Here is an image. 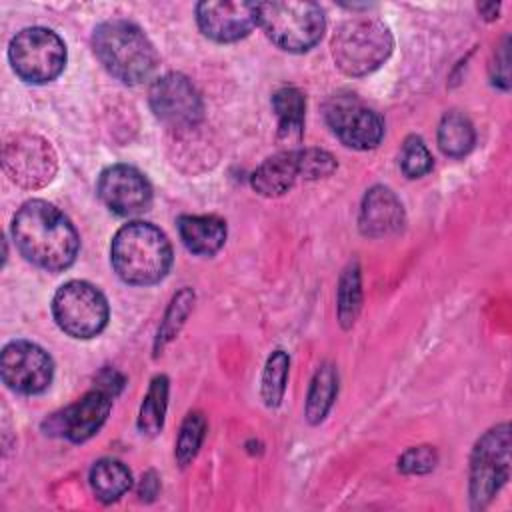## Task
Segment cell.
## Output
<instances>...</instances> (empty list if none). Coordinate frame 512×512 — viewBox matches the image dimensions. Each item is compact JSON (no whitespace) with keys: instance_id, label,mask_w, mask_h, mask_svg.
Instances as JSON below:
<instances>
[{"instance_id":"cell-26","label":"cell","mask_w":512,"mask_h":512,"mask_svg":"<svg viewBox=\"0 0 512 512\" xmlns=\"http://www.w3.org/2000/svg\"><path fill=\"white\" fill-rule=\"evenodd\" d=\"M192 306H194V292L190 288H182L178 294H174V298L160 322V328H158V336H156V344H154L156 352H160L180 332Z\"/></svg>"},{"instance_id":"cell-18","label":"cell","mask_w":512,"mask_h":512,"mask_svg":"<svg viewBox=\"0 0 512 512\" xmlns=\"http://www.w3.org/2000/svg\"><path fill=\"white\" fill-rule=\"evenodd\" d=\"M178 234L184 246L200 256L216 254L226 242V222L218 216H180Z\"/></svg>"},{"instance_id":"cell-15","label":"cell","mask_w":512,"mask_h":512,"mask_svg":"<svg viewBox=\"0 0 512 512\" xmlns=\"http://www.w3.org/2000/svg\"><path fill=\"white\" fill-rule=\"evenodd\" d=\"M196 20L204 36L216 42H236L258 24V4L210 0L196 6Z\"/></svg>"},{"instance_id":"cell-29","label":"cell","mask_w":512,"mask_h":512,"mask_svg":"<svg viewBox=\"0 0 512 512\" xmlns=\"http://www.w3.org/2000/svg\"><path fill=\"white\" fill-rule=\"evenodd\" d=\"M438 454L434 446H412L398 458V468L404 474H426L434 470Z\"/></svg>"},{"instance_id":"cell-19","label":"cell","mask_w":512,"mask_h":512,"mask_svg":"<svg viewBox=\"0 0 512 512\" xmlns=\"http://www.w3.org/2000/svg\"><path fill=\"white\" fill-rule=\"evenodd\" d=\"M272 108L278 116V136L280 140L294 144L302 136L304 126V94L294 86H284L274 92Z\"/></svg>"},{"instance_id":"cell-22","label":"cell","mask_w":512,"mask_h":512,"mask_svg":"<svg viewBox=\"0 0 512 512\" xmlns=\"http://www.w3.org/2000/svg\"><path fill=\"white\" fill-rule=\"evenodd\" d=\"M338 392V374L332 364H322L310 384L306 398V418L310 424H318L326 418Z\"/></svg>"},{"instance_id":"cell-7","label":"cell","mask_w":512,"mask_h":512,"mask_svg":"<svg viewBox=\"0 0 512 512\" xmlns=\"http://www.w3.org/2000/svg\"><path fill=\"white\" fill-rule=\"evenodd\" d=\"M510 476V426L502 422L484 432L470 456V502L484 508Z\"/></svg>"},{"instance_id":"cell-31","label":"cell","mask_w":512,"mask_h":512,"mask_svg":"<svg viewBox=\"0 0 512 512\" xmlns=\"http://www.w3.org/2000/svg\"><path fill=\"white\" fill-rule=\"evenodd\" d=\"M478 10L484 14L486 20H494L498 16V10H500V4L496 2H490V4H480Z\"/></svg>"},{"instance_id":"cell-21","label":"cell","mask_w":512,"mask_h":512,"mask_svg":"<svg viewBox=\"0 0 512 512\" xmlns=\"http://www.w3.org/2000/svg\"><path fill=\"white\" fill-rule=\"evenodd\" d=\"M474 142V126L464 114L452 110L442 116L438 126V146L446 156L462 158L472 150Z\"/></svg>"},{"instance_id":"cell-10","label":"cell","mask_w":512,"mask_h":512,"mask_svg":"<svg viewBox=\"0 0 512 512\" xmlns=\"http://www.w3.org/2000/svg\"><path fill=\"white\" fill-rule=\"evenodd\" d=\"M324 116L340 142L350 148H376L384 136L380 114L362 104L354 94L332 96L324 108Z\"/></svg>"},{"instance_id":"cell-23","label":"cell","mask_w":512,"mask_h":512,"mask_svg":"<svg viewBox=\"0 0 512 512\" xmlns=\"http://www.w3.org/2000/svg\"><path fill=\"white\" fill-rule=\"evenodd\" d=\"M168 406V378L164 374L156 376L150 382V388L142 400L138 412V430L148 436H156L164 426Z\"/></svg>"},{"instance_id":"cell-20","label":"cell","mask_w":512,"mask_h":512,"mask_svg":"<svg viewBox=\"0 0 512 512\" xmlns=\"http://www.w3.org/2000/svg\"><path fill=\"white\" fill-rule=\"evenodd\" d=\"M90 486L100 502L110 504L130 490L132 474L120 460L102 458L90 470Z\"/></svg>"},{"instance_id":"cell-24","label":"cell","mask_w":512,"mask_h":512,"mask_svg":"<svg viewBox=\"0 0 512 512\" xmlns=\"http://www.w3.org/2000/svg\"><path fill=\"white\" fill-rule=\"evenodd\" d=\"M338 320L344 328H350L362 306V282H360V266L358 262H350L338 282Z\"/></svg>"},{"instance_id":"cell-3","label":"cell","mask_w":512,"mask_h":512,"mask_svg":"<svg viewBox=\"0 0 512 512\" xmlns=\"http://www.w3.org/2000/svg\"><path fill=\"white\" fill-rule=\"evenodd\" d=\"M92 48L100 64L124 84H140L156 70L158 54L148 36L122 18H112L96 26Z\"/></svg>"},{"instance_id":"cell-30","label":"cell","mask_w":512,"mask_h":512,"mask_svg":"<svg viewBox=\"0 0 512 512\" xmlns=\"http://www.w3.org/2000/svg\"><path fill=\"white\" fill-rule=\"evenodd\" d=\"M158 478H156V474L154 472H148L144 478H142V482H140V498L144 500H152L154 496H156V492H158Z\"/></svg>"},{"instance_id":"cell-17","label":"cell","mask_w":512,"mask_h":512,"mask_svg":"<svg viewBox=\"0 0 512 512\" xmlns=\"http://www.w3.org/2000/svg\"><path fill=\"white\" fill-rule=\"evenodd\" d=\"M306 180L304 172V152L302 150H282L266 158L250 176L252 188L262 196H282L298 180Z\"/></svg>"},{"instance_id":"cell-13","label":"cell","mask_w":512,"mask_h":512,"mask_svg":"<svg viewBox=\"0 0 512 512\" xmlns=\"http://www.w3.org/2000/svg\"><path fill=\"white\" fill-rule=\"evenodd\" d=\"M112 398L114 394H110L102 386H96L74 404L52 414L44 422L46 434L62 436L72 442H84L92 438L106 422L112 408Z\"/></svg>"},{"instance_id":"cell-25","label":"cell","mask_w":512,"mask_h":512,"mask_svg":"<svg viewBox=\"0 0 512 512\" xmlns=\"http://www.w3.org/2000/svg\"><path fill=\"white\" fill-rule=\"evenodd\" d=\"M290 358L284 350H274L264 366L262 372V400L268 408L280 406L286 390V378H288Z\"/></svg>"},{"instance_id":"cell-5","label":"cell","mask_w":512,"mask_h":512,"mask_svg":"<svg viewBox=\"0 0 512 512\" xmlns=\"http://www.w3.org/2000/svg\"><path fill=\"white\" fill-rule=\"evenodd\" d=\"M258 24L282 50L306 52L324 34V12L316 2H258Z\"/></svg>"},{"instance_id":"cell-12","label":"cell","mask_w":512,"mask_h":512,"mask_svg":"<svg viewBox=\"0 0 512 512\" xmlns=\"http://www.w3.org/2000/svg\"><path fill=\"white\" fill-rule=\"evenodd\" d=\"M150 108L172 128L194 126L202 118V98L194 84L178 72H168L154 80L148 92Z\"/></svg>"},{"instance_id":"cell-28","label":"cell","mask_w":512,"mask_h":512,"mask_svg":"<svg viewBox=\"0 0 512 512\" xmlns=\"http://www.w3.org/2000/svg\"><path fill=\"white\" fill-rule=\"evenodd\" d=\"M400 168L408 178H420L432 170V154L420 136H408L400 150Z\"/></svg>"},{"instance_id":"cell-16","label":"cell","mask_w":512,"mask_h":512,"mask_svg":"<svg viewBox=\"0 0 512 512\" xmlns=\"http://www.w3.org/2000/svg\"><path fill=\"white\" fill-rule=\"evenodd\" d=\"M360 230L364 236L382 238L394 234L404 224V208L398 196L386 186H372L362 200Z\"/></svg>"},{"instance_id":"cell-9","label":"cell","mask_w":512,"mask_h":512,"mask_svg":"<svg viewBox=\"0 0 512 512\" xmlns=\"http://www.w3.org/2000/svg\"><path fill=\"white\" fill-rule=\"evenodd\" d=\"M8 178L22 188H42L56 174V154L48 140L36 134H14L2 150Z\"/></svg>"},{"instance_id":"cell-27","label":"cell","mask_w":512,"mask_h":512,"mask_svg":"<svg viewBox=\"0 0 512 512\" xmlns=\"http://www.w3.org/2000/svg\"><path fill=\"white\" fill-rule=\"evenodd\" d=\"M204 434H206V418L200 412H190L184 418L182 426H180L178 440H176V450H174L176 462L182 468L188 466L196 458V454L202 446Z\"/></svg>"},{"instance_id":"cell-4","label":"cell","mask_w":512,"mask_h":512,"mask_svg":"<svg viewBox=\"0 0 512 512\" xmlns=\"http://www.w3.org/2000/svg\"><path fill=\"white\" fill-rule=\"evenodd\" d=\"M388 26L372 16H354L342 22L330 42L334 64L348 76H366L392 54Z\"/></svg>"},{"instance_id":"cell-11","label":"cell","mask_w":512,"mask_h":512,"mask_svg":"<svg viewBox=\"0 0 512 512\" xmlns=\"http://www.w3.org/2000/svg\"><path fill=\"white\" fill-rule=\"evenodd\" d=\"M0 372L10 390L20 394H40L54 378V362L38 344L12 340L2 348Z\"/></svg>"},{"instance_id":"cell-1","label":"cell","mask_w":512,"mask_h":512,"mask_svg":"<svg viewBox=\"0 0 512 512\" xmlns=\"http://www.w3.org/2000/svg\"><path fill=\"white\" fill-rule=\"evenodd\" d=\"M12 238L28 262L48 272L72 266L80 250L74 224L44 200H28L18 208L12 220Z\"/></svg>"},{"instance_id":"cell-14","label":"cell","mask_w":512,"mask_h":512,"mask_svg":"<svg viewBox=\"0 0 512 512\" xmlns=\"http://www.w3.org/2000/svg\"><path fill=\"white\" fill-rule=\"evenodd\" d=\"M98 196L118 216L144 212L152 202V188L146 176L128 164H114L98 178Z\"/></svg>"},{"instance_id":"cell-2","label":"cell","mask_w":512,"mask_h":512,"mask_svg":"<svg viewBox=\"0 0 512 512\" xmlns=\"http://www.w3.org/2000/svg\"><path fill=\"white\" fill-rule=\"evenodd\" d=\"M110 260L116 274L134 286L160 282L172 264V246L166 234L150 222H128L112 238Z\"/></svg>"},{"instance_id":"cell-8","label":"cell","mask_w":512,"mask_h":512,"mask_svg":"<svg viewBox=\"0 0 512 512\" xmlns=\"http://www.w3.org/2000/svg\"><path fill=\"white\" fill-rule=\"evenodd\" d=\"M52 314L60 330L72 338L98 336L108 324V300L90 282L70 280L52 298Z\"/></svg>"},{"instance_id":"cell-6","label":"cell","mask_w":512,"mask_h":512,"mask_svg":"<svg viewBox=\"0 0 512 512\" xmlns=\"http://www.w3.org/2000/svg\"><path fill=\"white\" fill-rule=\"evenodd\" d=\"M14 72L30 84H46L60 76L66 66L64 40L42 26L20 30L8 46Z\"/></svg>"}]
</instances>
